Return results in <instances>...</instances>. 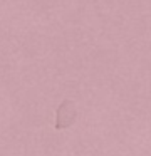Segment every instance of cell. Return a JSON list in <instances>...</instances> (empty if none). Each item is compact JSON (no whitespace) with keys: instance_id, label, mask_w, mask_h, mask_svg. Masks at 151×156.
<instances>
[{"instance_id":"1","label":"cell","mask_w":151,"mask_h":156,"mask_svg":"<svg viewBox=\"0 0 151 156\" xmlns=\"http://www.w3.org/2000/svg\"><path fill=\"white\" fill-rule=\"evenodd\" d=\"M56 129H66L69 126L74 124L77 118V109H76V104L69 99L60 102V106L57 108V112H56Z\"/></svg>"}]
</instances>
